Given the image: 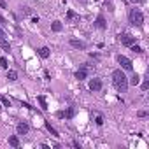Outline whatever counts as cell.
Segmentation results:
<instances>
[{
	"label": "cell",
	"mask_w": 149,
	"mask_h": 149,
	"mask_svg": "<svg viewBox=\"0 0 149 149\" xmlns=\"http://www.w3.org/2000/svg\"><path fill=\"white\" fill-rule=\"evenodd\" d=\"M112 84H114V88H116L119 93H126V91H128L130 83H128V77L125 76V72H123L121 68H116V70L112 72Z\"/></svg>",
	"instance_id": "1"
},
{
	"label": "cell",
	"mask_w": 149,
	"mask_h": 149,
	"mask_svg": "<svg viewBox=\"0 0 149 149\" xmlns=\"http://www.w3.org/2000/svg\"><path fill=\"white\" fill-rule=\"evenodd\" d=\"M128 19L133 26H142L144 25V14L140 13V9H132L128 14Z\"/></svg>",
	"instance_id": "2"
},
{
	"label": "cell",
	"mask_w": 149,
	"mask_h": 149,
	"mask_svg": "<svg viewBox=\"0 0 149 149\" xmlns=\"http://www.w3.org/2000/svg\"><path fill=\"white\" fill-rule=\"evenodd\" d=\"M118 63L121 65V68H123V70H132V68H133L132 60H130V58H126V56H123V54H119V56H118Z\"/></svg>",
	"instance_id": "3"
},
{
	"label": "cell",
	"mask_w": 149,
	"mask_h": 149,
	"mask_svg": "<svg viewBox=\"0 0 149 149\" xmlns=\"http://www.w3.org/2000/svg\"><path fill=\"white\" fill-rule=\"evenodd\" d=\"M119 42H121L123 46H128V47H130V46L135 44V37L130 35V33H121V35H119Z\"/></svg>",
	"instance_id": "4"
},
{
	"label": "cell",
	"mask_w": 149,
	"mask_h": 149,
	"mask_svg": "<svg viewBox=\"0 0 149 149\" xmlns=\"http://www.w3.org/2000/svg\"><path fill=\"white\" fill-rule=\"evenodd\" d=\"M90 90L91 91H100L102 90V79H98V77L90 79Z\"/></svg>",
	"instance_id": "5"
},
{
	"label": "cell",
	"mask_w": 149,
	"mask_h": 149,
	"mask_svg": "<svg viewBox=\"0 0 149 149\" xmlns=\"http://www.w3.org/2000/svg\"><path fill=\"white\" fill-rule=\"evenodd\" d=\"M95 26H97L98 30H105V28H107V23H105L104 14H98V16H97V19H95Z\"/></svg>",
	"instance_id": "6"
},
{
	"label": "cell",
	"mask_w": 149,
	"mask_h": 149,
	"mask_svg": "<svg viewBox=\"0 0 149 149\" xmlns=\"http://www.w3.org/2000/svg\"><path fill=\"white\" fill-rule=\"evenodd\" d=\"M28 130H30V126H28V123H25V121L18 123V126H16L18 135H26V133H28Z\"/></svg>",
	"instance_id": "7"
},
{
	"label": "cell",
	"mask_w": 149,
	"mask_h": 149,
	"mask_svg": "<svg viewBox=\"0 0 149 149\" xmlns=\"http://www.w3.org/2000/svg\"><path fill=\"white\" fill-rule=\"evenodd\" d=\"M86 77H88V68H86V65H83V67L76 72V79L83 81V79H86Z\"/></svg>",
	"instance_id": "8"
},
{
	"label": "cell",
	"mask_w": 149,
	"mask_h": 149,
	"mask_svg": "<svg viewBox=\"0 0 149 149\" xmlns=\"http://www.w3.org/2000/svg\"><path fill=\"white\" fill-rule=\"evenodd\" d=\"M70 46L76 47V49H84L86 47V44L83 40H77V39H70Z\"/></svg>",
	"instance_id": "9"
},
{
	"label": "cell",
	"mask_w": 149,
	"mask_h": 149,
	"mask_svg": "<svg viewBox=\"0 0 149 149\" xmlns=\"http://www.w3.org/2000/svg\"><path fill=\"white\" fill-rule=\"evenodd\" d=\"M37 53H39V56H40V58H49V54H51L49 47H46V46L39 47V49H37Z\"/></svg>",
	"instance_id": "10"
},
{
	"label": "cell",
	"mask_w": 149,
	"mask_h": 149,
	"mask_svg": "<svg viewBox=\"0 0 149 149\" xmlns=\"http://www.w3.org/2000/svg\"><path fill=\"white\" fill-rule=\"evenodd\" d=\"M0 47H2L4 51H11V44H9V40L6 39V37H0Z\"/></svg>",
	"instance_id": "11"
},
{
	"label": "cell",
	"mask_w": 149,
	"mask_h": 149,
	"mask_svg": "<svg viewBox=\"0 0 149 149\" xmlns=\"http://www.w3.org/2000/svg\"><path fill=\"white\" fill-rule=\"evenodd\" d=\"M9 146L19 147V139H18V135H11V137H9Z\"/></svg>",
	"instance_id": "12"
},
{
	"label": "cell",
	"mask_w": 149,
	"mask_h": 149,
	"mask_svg": "<svg viewBox=\"0 0 149 149\" xmlns=\"http://www.w3.org/2000/svg\"><path fill=\"white\" fill-rule=\"evenodd\" d=\"M61 28H63V25H61L60 21H53V23H51V30H53V32H61Z\"/></svg>",
	"instance_id": "13"
},
{
	"label": "cell",
	"mask_w": 149,
	"mask_h": 149,
	"mask_svg": "<svg viewBox=\"0 0 149 149\" xmlns=\"http://www.w3.org/2000/svg\"><path fill=\"white\" fill-rule=\"evenodd\" d=\"M72 19H79V16L74 13L72 9H68V11H67V21H72Z\"/></svg>",
	"instance_id": "14"
},
{
	"label": "cell",
	"mask_w": 149,
	"mask_h": 149,
	"mask_svg": "<svg viewBox=\"0 0 149 149\" xmlns=\"http://www.w3.org/2000/svg\"><path fill=\"white\" fill-rule=\"evenodd\" d=\"M44 125H46V128H47V132H49V133H51L53 137H60V135H58V132H56V130H54V128L51 126V123H47V121H46Z\"/></svg>",
	"instance_id": "15"
},
{
	"label": "cell",
	"mask_w": 149,
	"mask_h": 149,
	"mask_svg": "<svg viewBox=\"0 0 149 149\" xmlns=\"http://www.w3.org/2000/svg\"><path fill=\"white\" fill-rule=\"evenodd\" d=\"M37 100H39V104H40V109H42V111H47V102H46V98L40 95Z\"/></svg>",
	"instance_id": "16"
},
{
	"label": "cell",
	"mask_w": 149,
	"mask_h": 149,
	"mask_svg": "<svg viewBox=\"0 0 149 149\" xmlns=\"http://www.w3.org/2000/svg\"><path fill=\"white\" fill-rule=\"evenodd\" d=\"M7 79H9V81H16V79H18V74H16L14 70H9V72H7Z\"/></svg>",
	"instance_id": "17"
},
{
	"label": "cell",
	"mask_w": 149,
	"mask_h": 149,
	"mask_svg": "<svg viewBox=\"0 0 149 149\" xmlns=\"http://www.w3.org/2000/svg\"><path fill=\"white\" fill-rule=\"evenodd\" d=\"M139 79H140V77H139V74H133V77H132V81H128V83H132V84L135 86V84H139Z\"/></svg>",
	"instance_id": "18"
},
{
	"label": "cell",
	"mask_w": 149,
	"mask_h": 149,
	"mask_svg": "<svg viewBox=\"0 0 149 149\" xmlns=\"http://www.w3.org/2000/svg\"><path fill=\"white\" fill-rule=\"evenodd\" d=\"M130 47H132L133 53H144V49H142L140 46H135V44H133V46H130Z\"/></svg>",
	"instance_id": "19"
},
{
	"label": "cell",
	"mask_w": 149,
	"mask_h": 149,
	"mask_svg": "<svg viewBox=\"0 0 149 149\" xmlns=\"http://www.w3.org/2000/svg\"><path fill=\"white\" fill-rule=\"evenodd\" d=\"M2 104H4V107H11V100L7 97H2Z\"/></svg>",
	"instance_id": "20"
},
{
	"label": "cell",
	"mask_w": 149,
	"mask_h": 149,
	"mask_svg": "<svg viewBox=\"0 0 149 149\" xmlns=\"http://www.w3.org/2000/svg\"><path fill=\"white\" fill-rule=\"evenodd\" d=\"M0 67L2 68H7L9 65H7V58H0Z\"/></svg>",
	"instance_id": "21"
},
{
	"label": "cell",
	"mask_w": 149,
	"mask_h": 149,
	"mask_svg": "<svg viewBox=\"0 0 149 149\" xmlns=\"http://www.w3.org/2000/svg\"><path fill=\"white\" fill-rule=\"evenodd\" d=\"M74 112H76V111H74V109L70 107V109L67 111V114H65V116H67V118H72V116H74Z\"/></svg>",
	"instance_id": "22"
},
{
	"label": "cell",
	"mask_w": 149,
	"mask_h": 149,
	"mask_svg": "<svg viewBox=\"0 0 149 149\" xmlns=\"http://www.w3.org/2000/svg\"><path fill=\"white\" fill-rule=\"evenodd\" d=\"M0 7H2V9H7V4H6V0H0Z\"/></svg>",
	"instance_id": "23"
},
{
	"label": "cell",
	"mask_w": 149,
	"mask_h": 149,
	"mask_svg": "<svg viewBox=\"0 0 149 149\" xmlns=\"http://www.w3.org/2000/svg\"><path fill=\"white\" fill-rule=\"evenodd\" d=\"M146 116H147L146 111H139V118H146Z\"/></svg>",
	"instance_id": "24"
},
{
	"label": "cell",
	"mask_w": 149,
	"mask_h": 149,
	"mask_svg": "<svg viewBox=\"0 0 149 149\" xmlns=\"http://www.w3.org/2000/svg\"><path fill=\"white\" fill-rule=\"evenodd\" d=\"M56 116H58V118H65V112H63V111H58Z\"/></svg>",
	"instance_id": "25"
},
{
	"label": "cell",
	"mask_w": 149,
	"mask_h": 149,
	"mask_svg": "<svg viewBox=\"0 0 149 149\" xmlns=\"http://www.w3.org/2000/svg\"><path fill=\"white\" fill-rule=\"evenodd\" d=\"M147 88H149V83H147V81H146V83H142V90H147Z\"/></svg>",
	"instance_id": "26"
},
{
	"label": "cell",
	"mask_w": 149,
	"mask_h": 149,
	"mask_svg": "<svg viewBox=\"0 0 149 149\" xmlns=\"http://www.w3.org/2000/svg\"><path fill=\"white\" fill-rule=\"evenodd\" d=\"M6 23H7V21H6V19L2 18V16H0V25H6Z\"/></svg>",
	"instance_id": "27"
},
{
	"label": "cell",
	"mask_w": 149,
	"mask_h": 149,
	"mask_svg": "<svg viewBox=\"0 0 149 149\" xmlns=\"http://www.w3.org/2000/svg\"><path fill=\"white\" fill-rule=\"evenodd\" d=\"M0 37H6V32H4L2 28H0Z\"/></svg>",
	"instance_id": "28"
},
{
	"label": "cell",
	"mask_w": 149,
	"mask_h": 149,
	"mask_svg": "<svg viewBox=\"0 0 149 149\" xmlns=\"http://www.w3.org/2000/svg\"><path fill=\"white\" fill-rule=\"evenodd\" d=\"M130 2H133V4H140L142 0H130Z\"/></svg>",
	"instance_id": "29"
},
{
	"label": "cell",
	"mask_w": 149,
	"mask_h": 149,
	"mask_svg": "<svg viewBox=\"0 0 149 149\" xmlns=\"http://www.w3.org/2000/svg\"><path fill=\"white\" fill-rule=\"evenodd\" d=\"M0 109H2V107H0Z\"/></svg>",
	"instance_id": "30"
}]
</instances>
